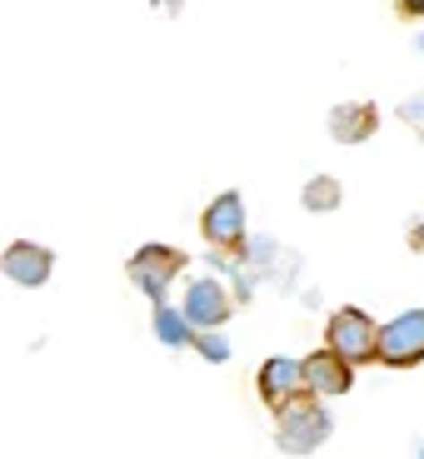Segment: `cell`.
<instances>
[{
  "mask_svg": "<svg viewBox=\"0 0 424 459\" xmlns=\"http://www.w3.org/2000/svg\"><path fill=\"white\" fill-rule=\"evenodd\" d=\"M260 400L270 404V410H285L295 394H305V359H290V355H275L260 365Z\"/></svg>",
  "mask_w": 424,
  "mask_h": 459,
  "instance_id": "7",
  "label": "cell"
},
{
  "mask_svg": "<svg viewBox=\"0 0 424 459\" xmlns=\"http://www.w3.org/2000/svg\"><path fill=\"white\" fill-rule=\"evenodd\" d=\"M185 315H190V325L195 330H220V325L235 315V305H229V295H225V285L220 280H205L200 275L195 285L185 290V305H180Z\"/></svg>",
  "mask_w": 424,
  "mask_h": 459,
  "instance_id": "8",
  "label": "cell"
},
{
  "mask_svg": "<svg viewBox=\"0 0 424 459\" xmlns=\"http://www.w3.org/2000/svg\"><path fill=\"white\" fill-rule=\"evenodd\" d=\"M350 385H355V365H350L334 344H324V350H315V355L305 359V390L310 394L334 400V394H350Z\"/></svg>",
  "mask_w": 424,
  "mask_h": 459,
  "instance_id": "6",
  "label": "cell"
},
{
  "mask_svg": "<svg viewBox=\"0 0 424 459\" xmlns=\"http://www.w3.org/2000/svg\"><path fill=\"white\" fill-rule=\"evenodd\" d=\"M0 270H5L15 285L40 290V285L50 280V270H56V255H50L46 245H35V240H15L11 250L0 255Z\"/></svg>",
  "mask_w": 424,
  "mask_h": 459,
  "instance_id": "9",
  "label": "cell"
},
{
  "mask_svg": "<svg viewBox=\"0 0 424 459\" xmlns=\"http://www.w3.org/2000/svg\"><path fill=\"white\" fill-rule=\"evenodd\" d=\"M420 50H424V40H420Z\"/></svg>",
  "mask_w": 424,
  "mask_h": 459,
  "instance_id": "17",
  "label": "cell"
},
{
  "mask_svg": "<svg viewBox=\"0 0 424 459\" xmlns=\"http://www.w3.org/2000/svg\"><path fill=\"white\" fill-rule=\"evenodd\" d=\"M330 410L320 404V394H295V400L285 404V410H275V445L285 449V455H310V449H320L324 439H330Z\"/></svg>",
  "mask_w": 424,
  "mask_h": 459,
  "instance_id": "1",
  "label": "cell"
},
{
  "mask_svg": "<svg viewBox=\"0 0 424 459\" xmlns=\"http://www.w3.org/2000/svg\"><path fill=\"white\" fill-rule=\"evenodd\" d=\"M420 459H424V445H420Z\"/></svg>",
  "mask_w": 424,
  "mask_h": 459,
  "instance_id": "16",
  "label": "cell"
},
{
  "mask_svg": "<svg viewBox=\"0 0 424 459\" xmlns=\"http://www.w3.org/2000/svg\"><path fill=\"white\" fill-rule=\"evenodd\" d=\"M200 230H205V240L215 245V250H240L245 245V200H240V190H225V195L210 200L205 215H200Z\"/></svg>",
  "mask_w": 424,
  "mask_h": 459,
  "instance_id": "5",
  "label": "cell"
},
{
  "mask_svg": "<svg viewBox=\"0 0 424 459\" xmlns=\"http://www.w3.org/2000/svg\"><path fill=\"white\" fill-rule=\"evenodd\" d=\"M400 15L404 21H424V0H400Z\"/></svg>",
  "mask_w": 424,
  "mask_h": 459,
  "instance_id": "14",
  "label": "cell"
},
{
  "mask_svg": "<svg viewBox=\"0 0 424 459\" xmlns=\"http://www.w3.org/2000/svg\"><path fill=\"white\" fill-rule=\"evenodd\" d=\"M195 350L210 359V365H225V359H229V340H225V334H215V330H200L195 334Z\"/></svg>",
  "mask_w": 424,
  "mask_h": 459,
  "instance_id": "13",
  "label": "cell"
},
{
  "mask_svg": "<svg viewBox=\"0 0 424 459\" xmlns=\"http://www.w3.org/2000/svg\"><path fill=\"white\" fill-rule=\"evenodd\" d=\"M330 344L350 365H369V359H379V325L359 305H344L330 315Z\"/></svg>",
  "mask_w": 424,
  "mask_h": 459,
  "instance_id": "3",
  "label": "cell"
},
{
  "mask_svg": "<svg viewBox=\"0 0 424 459\" xmlns=\"http://www.w3.org/2000/svg\"><path fill=\"white\" fill-rule=\"evenodd\" d=\"M379 130V105L375 100H344L330 110V135L340 140V145H359V140H369Z\"/></svg>",
  "mask_w": 424,
  "mask_h": 459,
  "instance_id": "10",
  "label": "cell"
},
{
  "mask_svg": "<svg viewBox=\"0 0 424 459\" xmlns=\"http://www.w3.org/2000/svg\"><path fill=\"white\" fill-rule=\"evenodd\" d=\"M195 325L185 310H170V305H155V340L170 344V350H185V344H195Z\"/></svg>",
  "mask_w": 424,
  "mask_h": 459,
  "instance_id": "11",
  "label": "cell"
},
{
  "mask_svg": "<svg viewBox=\"0 0 424 459\" xmlns=\"http://www.w3.org/2000/svg\"><path fill=\"white\" fill-rule=\"evenodd\" d=\"M410 245H414V250H424V225H414V235H410Z\"/></svg>",
  "mask_w": 424,
  "mask_h": 459,
  "instance_id": "15",
  "label": "cell"
},
{
  "mask_svg": "<svg viewBox=\"0 0 424 459\" xmlns=\"http://www.w3.org/2000/svg\"><path fill=\"white\" fill-rule=\"evenodd\" d=\"M180 270H185V250H175V245H140L125 264L130 285H135L140 295H150L155 305H165V290L175 285Z\"/></svg>",
  "mask_w": 424,
  "mask_h": 459,
  "instance_id": "2",
  "label": "cell"
},
{
  "mask_svg": "<svg viewBox=\"0 0 424 459\" xmlns=\"http://www.w3.org/2000/svg\"><path fill=\"white\" fill-rule=\"evenodd\" d=\"M305 210H310V215L340 210V180H334V175H315V180L305 185Z\"/></svg>",
  "mask_w": 424,
  "mask_h": 459,
  "instance_id": "12",
  "label": "cell"
},
{
  "mask_svg": "<svg viewBox=\"0 0 424 459\" xmlns=\"http://www.w3.org/2000/svg\"><path fill=\"white\" fill-rule=\"evenodd\" d=\"M379 365L390 369L424 365V310H404L390 325H379Z\"/></svg>",
  "mask_w": 424,
  "mask_h": 459,
  "instance_id": "4",
  "label": "cell"
}]
</instances>
